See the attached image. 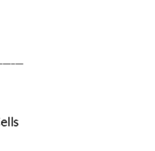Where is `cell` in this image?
Listing matches in <instances>:
<instances>
[]
</instances>
